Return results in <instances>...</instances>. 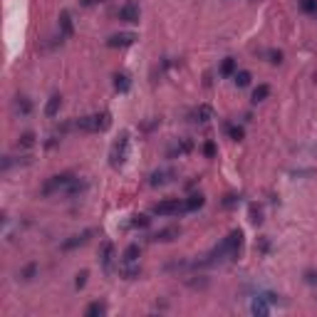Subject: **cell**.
<instances>
[{
  "label": "cell",
  "instance_id": "12",
  "mask_svg": "<svg viewBox=\"0 0 317 317\" xmlns=\"http://www.w3.org/2000/svg\"><path fill=\"white\" fill-rule=\"evenodd\" d=\"M189 119L191 122H198V124H206L208 119H213V107L211 104H198L189 114Z\"/></svg>",
  "mask_w": 317,
  "mask_h": 317
},
{
  "label": "cell",
  "instance_id": "32",
  "mask_svg": "<svg viewBox=\"0 0 317 317\" xmlns=\"http://www.w3.org/2000/svg\"><path fill=\"white\" fill-rule=\"evenodd\" d=\"M35 273H37V265H35V263H30V265L22 270V280H32V278H35Z\"/></svg>",
  "mask_w": 317,
  "mask_h": 317
},
{
  "label": "cell",
  "instance_id": "11",
  "mask_svg": "<svg viewBox=\"0 0 317 317\" xmlns=\"http://www.w3.org/2000/svg\"><path fill=\"white\" fill-rule=\"evenodd\" d=\"M136 42V35L134 32H117L107 40V47H129Z\"/></svg>",
  "mask_w": 317,
  "mask_h": 317
},
{
  "label": "cell",
  "instance_id": "5",
  "mask_svg": "<svg viewBox=\"0 0 317 317\" xmlns=\"http://www.w3.org/2000/svg\"><path fill=\"white\" fill-rule=\"evenodd\" d=\"M74 179V174H69V171H64V174H57V176H52V179H47L45 181V186H42V196H52V193H60L69 186V181Z\"/></svg>",
  "mask_w": 317,
  "mask_h": 317
},
{
  "label": "cell",
  "instance_id": "21",
  "mask_svg": "<svg viewBox=\"0 0 317 317\" xmlns=\"http://www.w3.org/2000/svg\"><path fill=\"white\" fill-rule=\"evenodd\" d=\"M236 72H238V62H236L233 57H226L223 64H221V74H223V77H233Z\"/></svg>",
  "mask_w": 317,
  "mask_h": 317
},
{
  "label": "cell",
  "instance_id": "26",
  "mask_svg": "<svg viewBox=\"0 0 317 317\" xmlns=\"http://www.w3.org/2000/svg\"><path fill=\"white\" fill-rule=\"evenodd\" d=\"M226 134H228L231 139H236V141H241V139L246 136L243 127H238V124H231V122H226Z\"/></svg>",
  "mask_w": 317,
  "mask_h": 317
},
{
  "label": "cell",
  "instance_id": "20",
  "mask_svg": "<svg viewBox=\"0 0 317 317\" xmlns=\"http://www.w3.org/2000/svg\"><path fill=\"white\" fill-rule=\"evenodd\" d=\"M191 149H193V141H191V139H181V141L169 151V156H184V154H189Z\"/></svg>",
  "mask_w": 317,
  "mask_h": 317
},
{
  "label": "cell",
  "instance_id": "28",
  "mask_svg": "<svg viewBox=\"0 0 317 317\" xmlns=\"http://www.w3.org/2000/svg\"><path fill=\"white\" fill-rule=\"evenodd\" d=\"M17 146H22V149H30V146H35V134H32V131H25V134H20V139H17Z\"/></svg>",
  "mask_w": 317,
  "mask_h": 317
},
{
  "label": "cell",
  "instance_id": "25",
  "mask_svg": "<svg viewBox=\"0 0 317 317\" xmlns=\"http://www.w3.org/2000/svg\"><path fill=\"white\" fill-rule=\"evenodd\" d=\"M104 313H107V305H104V303H92V305L84 310L87 317H102Z\"/></svg>",
  "mask_w": 317,
  "mask_h": 317
},
{
  "label": "cell",
  "instance_id": "2",
  "mask_svg": "<svg viewBox=\"0 0 317 317\" xmlns=\"http://www.w3.org/2000/svg\"><path fill=\"white\" fill-rule=\"evenodd\" d=\"M112 124V117L109 112H97V114H87V117H79L72 122V129L77 131H87V134H97V131H104Z\"/></svg>",
  "mask_w": 317,
  "mask_h": 317
},
{
  "label": "cell",
  "instance_id": "30",
  "mask_svg": "<svg viewBox=\"0 0 317 317\" xmlns=\"http://www.w3.org/2000/svg\"><path fill=\"white\" fill-rule=\"evenodd\" d=\"M300 7L308 15H317V0H300Z\"/></svg>",
  "mask_w": 317,
  "mask_h": 317
},
{
  "label": "cell",
  "instance_id": "37",
  "mask_svg": "<svg viewBox=\"0 0 317 317\" xmlns=\"http://www.w3.org/2000/svg\"><path fill=\"white\" fill-rule=\"evenodd\" d=\"M84 7H89V5H94V2H104V0H79Z\"/></svg>",
  "mask_w": 317,
  "mask_h": 317
},
{
  "label": "cell",
  "instance_id": "9",
  "mask_svg": "<svg viewBox=\"0 0 317 317\" xmlns=\"http://www.w3.org/2000/svg\"><path fill=\"white\" fill-rule=\"evenodd\" d=\"M179 236H181V228H179V226H169V228L156 231V233L151 236V241H154V243H171V241H176Z\"/></svg>",
  "mask_w": 317,
  "mask_h": 317
},
{
  "label": "cell",
  "instance_id": "13",
  "mask_svg": "<svg viewBox=\"0 0 317 317\" xmlns=\"http://www.w3.org/2000/svg\"><path fill=\"white\" fill-rule=\"evenodd\" d=\"M87 189H89V184H87L84 179H72V181H69V186H67L62 193L67 196V198H77V196H82Z\"/></svg>",
  "mask_w": 317,
  "mask_h": 317
},
{
  "label": "cell",
  "instance_id": "14",
  "mask_svg": "<svg viewBox=\"0 0 317 317\" xmlns=\"http://www.w3.org/2000/svg\"><path fill=\"white\" fill-rule=\"evenodd\" d=\"M60 37H72V32H74V22H72V15H69V10H62L60 12Z\"/></svg>",
  "mask_w": 317,
  "mask_h": 317
},
{
  "label": "cell",
  "instance_id": "34",
  "mask_svg": "<svg viewBox=\"0 0 317 317\" xmlns=\"http://www.w3.org/2000/svg\"><path fill=\"white\" fill-rule=\"evenodd\" d=\"M270 62L280 64V62H283V52H280V50H270Z\"/></svg>",
  "mask_w": 317,
  "mask_h": 317
},
{
  "label": "cell",
  "instance_id": "4",
  "mask_svg": "<svg viewBox=\"0 0 317 317\" xmlns=\"http://www.w3.org/2000/svg\"><path fill=\"white\" fill-rule=\"evenodd\" d=\"M154 213L156 216H179V213H186V203H184V198H164L154 206Z\"/></svg>",
  "mask_w": 317,
  "mask_h": 317
},
{
  "label": "cell",
  "instance_id": "27",
  "mask_svg": "<svg viewBox=\"0 0 317 317\" xmlns=\"http://www.w3.org/2000/svg\"><path fill=\"white\" fill-rule=\"evenodd\" d=\"M268 94H270V87H268V84H258V87L253 89V102L258 104V102L268 99Z\"/></svg>",
  "mask_w": 317,
  "mask_h": 317
},
{
  "label": "cell",
  "instance_id": "22",
  "mask_svg": "<svg viewBox=\"0 0 317 317\" xmlns=\"http://www.w3.org/2000/svg\"><path fill=\"white\" fill-rule=\"evenodd\" d=\"M139 255H141V248H139L136 243H131V246H127V251L122 253V260H127V263H136V260H139Z\"/></svg>",
  "mask_w": 317,
  "mask_h": 317
},
{
  "label": "cell",
  "instance_id": "7",
  "mask_svg": "<svg viewBox=\"0 0 317 317\" xmlns=\"http://www.w3.org/2000/svg\"><path fill=\"white\" fill-rule=\"evenodd\" d=\"M94 233H97L94 228H87V231H82V233H77V236H69V238L62 243V251H74V248H79V246L89 243V238H92Z\"/></svg>",
  "mask_w": 317,
  "mask_h": 317
},
{
  "label": "cell",
  "instance_id": "23",
  "mask_svg": "<svg viewBox=\"0 0 317 317\" xmlns=\"http://www.w3.org/2000/svg\"><path fill=\"white\" fill-rule=\"evenodd\" d=\"M233 82H236V87H248L251 84V72L248 69H238L233 74Z\"/></svg>",
  "mask_w": 317,
  "mask_h": 317
},
{
  "label": "cell",
  "instance_id": "1",
  "mask_svg": "<svg viewBox=\"0 0 317 317\" xmlns=\"http://www.w3.org/2000/svg\"><path fill=\"white\" fill-rule=\"evenodd\" d=\"M241 248H243V231L236 228V231H231L211 253L206 255V260L201 265H216V263H223V260H233V258L241 255Z\"/></svg>",
  "mask_w": 317,
  "mask_h": 317
},
{
  "label": "cell",
  "instance_id": "18",
  "mask_svg": "<svg viewBox=\"0 0 317 317\" xmlns=\"http://www.w3.org/2000/svg\"><path fill=\"white\" fill-rule=\"evenodd\" d=\"M112 263H114V246L112 243H104V248H102V268L109 273L112 270Z\"/></svg>",
  "mask_w": 317,
  "mask_h": 317
},
{
  "label": "cell",
  "instance_id": "33",
  "mask_svg": "<svg viewBox=\"0 0 317 317\" xmlns=\"http://www.w3.org/2000/svg\"><path fill=\"white\" fill-rule=\"evenodd\" d=\"M203 154H206L208 159H213V156H216V144H213V141H206V144H203Z\"/></svg>",
  "mask_w": 317,
  "mask_h": 317
},
{
  "label": "cell",
  "instance_id": "31",
  "mask_svg": "<svg viewBox=\"0 0 317 317\" xmlns=\"http://www.w3.org/2000/svg\"><path fill=\"white\" fill-rule=\"evenodd\" d=\"M87 278H89V273H87V270H82V273H77V280H74V288H77V290H82V288L87 285Z\"/></svg>",
  "mask_w": 317,
  "mask_h": 317
},
{
  "label": "cell",
  "instance_id": "10",
  "mask_svg": "<svg viewBox=\"0 0 317 317\" xmlns=\"http://www.w3.org/2000/svg\"><path fill=\"white\" fill-rule=\"evenodd\" d=\"M119 20H124V22H139V17H141V10H139V5L136 2H124L122 7H119Z\"/></svg>",
  "mask_w": 317,
  "mask_h": 317
},
{
  "label": "cell",
  "instance_id": "24",
  "mask_svg": "<svg viewBox=\"0 0 317 317\" xmlns=\"http://www.w3.org/2000/svg\"><path fill=\"white\" fill-rule=\"evenodd\" d=\"M129 87H131V82H129V77L127 74H114V89L117 92H129Z\"/></svg>",
  "mask_w": 317,
  "mask_h": 317
},
{
  "label": "cell",
  "instance_id": "29",
  "mask_svg": "<svg viewBox=\"0 0 317 317\" xmlns=\"http://www.w3.org/2000/svg\"><path fill=\"white\" fill-rule=\"evenodd\" d=\"M149 223H151V218H149V216H144V213H139V216H134V218H131V223H129V226H131V228H146Z\"/></svg>",
  "mask_w": 317,
  "mask_h": 317
},
{
  "label": "cell",
  "instance_id": "35",
  "mask_svg": "<svg viewBox=\"0 0 317 317\" xmlns=\"http://www.w3.org/2000/svg\"><path fill=\"white\" fill-rule=\"evenodd\" d=\"M305 283L317 285V270H308V273H305Z\"/></svg>",
  "mask_w": 317,
  "mask_h": 317
},
{
  "label": "cell",
  "instance_id": "17",
  "mask_svg": "<svg viewBox=\"0 0 317 317\" xmlns=\"http://www.w3.org/2000/svg\"><path fill=\"white\" fill-rule=\"evenodd\" d=\"M12 112H15V114H20V117H27V114L32 112L30 99H27V97H17V99H15V104H12Z\"/></svg>",
  "mask_w": 317,
  "mask_h": 317
},
{
  "label": "cell",
  "instance_id": "16",
  "mask_svg": "<svg viewBox=\"0 0 317 317\" xmlns=\"http://www.w3.org/2000/svg\"><path fill=\"white\" fill-rule=\"evenodd\" d=\"M60 107H62V97L60 94H52L50 99H47V104H45V117H57V112H60Z\"/></svg>",
  "mask_w": 317,
  "mask_h": 317
},
{
  "label": "cell",
  "instance_id": "8",
  "mask_svg": "<svg viewBox=\"0 0 317 317\" xmlns=\"http://www.w3.org/2000/svg\"><path fill=\"white\" fill-rule=\"evenodd\" d=\"M176 179V171L174 169H156L151 176H149V186H166V184H171Z\"/></svg>",
  "mask_w": 317,
  "mask_h": 317
},
{
  "label": "cell",
  "instance_id": "6",
  "mask_svg": "<svg viewBox=\"0 0 317 317\" xmlns=\"http://www.w3.org/2000/svg\"><path fill=\"white\" fill-rule=\"evenodd\" d=\"M278 303V295H273V293H263V295H258L253 303H251V313L253 315H268L270 313V308Z\"/></svg>",
  "mask_w": 317,
  "mask_h": 317
},
{
  "label": "cell",
  "instance_id": "36",
  "mask_svg": "<svg viewBox=\"0 0 317 317\" xmlns=\"http://www.w3.org/2000/svg\"><path fill=\"white\" fill-rule=\"evenodd\" d=\"M251 216H253V218H251L253 223H263V218H260V211H258V208H253V211H251Z\"/></svg>",
  "mask_w": 317,
  "mask_h": 317
},
{
  "label": "cell",
  "instance_id": "3",
  "mask_svg": "<svg viewBox=\"0 0 317 317\" xmlns=\"http://www.w3.org/2000/svg\"><path fill=\"white\" fill-rule=\"evenodd\" d=\"M127 156H129V131H122V134L114 139L112 149H109V164H112L114 169H119V166H124Z\"/></svg>",
  "mask_w": 317,
  "mask_h": 317
},
{
  "label": "cell",
  "instance_id": "19",
  "mask_svg": "<svg viewBox=\"0 0 317 317\" xmlns=\"http://www.w3.org/2000/svg\"><path fill=\"white\" fill-rule=\"evenodd\" d=\"M184 203H186V213H193V211L203 208L206 198H203L201 193H193V196H189V198H184Z\"/></svg>",
  "mask_w": 317,
  "mask_h": 317
},
{
  "label": "cell",
  "instance_id": "15",
  "mask_svg": "<svg viewBox=\"0 0 317 317\" xmlns=\"http://www.w3.org/2000/svg\"><path fill=\"white\" fill-rule=\"evenodd\" d=\"M119 275H122L124 280H134V278H139V275H141V268H139L136 263H127V260H122V263H119Z\"/></svg>",
  "mask_w": 317,
  "mask_h": 317
}]
</instances>
